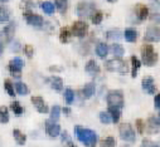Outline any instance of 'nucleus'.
Here are the masks:
<instances>
[{"mask_svg":"<svg viewBox=\"0 0 160 147\" xmlns=\"http://www.w3.org/2000/svg\"><path fill=\"white\" fill-rule=\"evenodd\" d=\"M74 132H76V137L81 141L85 146L87 147H95L96 142H97V136L93 131L88 130V128H83L81 126H76L74 127Z\"/></svg>","mask_w":160,"mask_h":147,"instance_id":"nucleus-1","label":"nucleus"},{"mask_svg":"<svg viewBox=\"0 0 160 147\" xmlns=\"http://www.w3.org/2000/svg\"><path fill=\"white\" fill-rule=\"evenodd\" d=\"M141 62L148 67H152L156 64L158 54L151 44H145L141 47Z\"/></svg>","mask_w":160,"mask_h":147,"instance_id":"nucleus-2","label":"nucleus"},{"mask_svg":"<svg viewBox=\"0 0 160 147\" xmlns=\"http://www.w3.org/2000/svg\"><path fill=\"white\" fill-rule=\"evenodd\" d=\"M107 104L108 108L121 109L124 106V94L121 91H112L107 96Z\"/></svg>","mask_w":160,"mask_h":147,"instance_id":"nucleus-3","label":"nucleus"},{"mask_svg":"<svg viewBox=\"0 0 160 147\" xmlns=\"http://www.w3.org/2000/svg\"><path fill=\"white\" fill-rule=\"evenodd\" d=\"M106 68L110 72H118V73H126L129 70V65L125 60L120 59V58H115V59H110L106 62Z\"/></svg>","mask_w":160,"mask_h":147,"instance_id":"nucleus-4","label":"nucleus"},{"mask_svg":"<svg viewBox=\"0 0 160 147\" xmlns=\"http://www.w3.org/2000/svg\"><path fill=\"white\" fill-rule=\"evenodd\" d=\"M95 4L93 3H90V2H82L77 5V15L79 18H90L95 14Z\"/></svg>","mask_w":160,"mask_h":147,"instance_id":"nucleus-5","label":"nucleus"},{"mask_svg":"<svg viewBox=\"0 0 160 147\" xmlns=\"http://www.w3.org/2000/svg\"><path fill=\"white\" fill-rule=\"evenodd\" d=\"M118 132H120V137L122 140L128 141V142H135L136 140V135L134 132V128L131 127V125L129 123H121L118 127Z\"/></svg>","mask_w":160,"mask_h":147,"instance_id":"nucleus-6","label":"nucleus"},{"mask_svg":"<svg viewBox=\"0 0 160 147\" xmlns=\"http://www.w3.org/2000/svg\"><path fill=\"white\" fill-rule=\"evenodd\" d=\"M23 17L24 19L27 20V23L29 25H33V26H42L44 24V19L42 15H39V14H35L30 10H25L23 13Z\"/></svg>","mask_w":160,"mask_h":147,"instance_id":"nucleus-7","label":"nucleus"},{"mask_svg":"<svg viewBox=\"0 0 160 147\" xmlns=\"http://www.w3.org/2000/svg\"><path fill=\"white\" fill-rule=\"evenodd\" d=\"M14 34H15V21L9 20V23H7V25L0 33V38L4 39V42L7 43H10L14 38Z\"/></svg>","mask_w":160,"mask_h":147,"instance_id":"nucleus-8","label":"nucleus"},{"mask_svg":"<svg viewBox=\"0 0 160 147\" xmlns=\"http://www.w3.org/2000/svg\"><path fill=\"white\" fill-rule=\"evenodd\" d=\"M88 31V25L86 24V21H82V20H78V21H74L73 25H72V29H71V33L78 38H83V36L87 34Z\"/></svg>","mask_w":160,"mask_h":147,"instance_id":"nucleus-9","label":"nucleus"},{"mask_svg":"<svg viewBox=\"0 0 160 147\" xmlns=\"http://www.w3.org/2000/svg\"><path fill=\"white\" fill-rule=\"evenodd\" d=\"M145 42H160V28L149 26L146 29V34L144 36Z\"/></svg>","mask_w":160,"mask_h":147,"instance_id":"nucleus-10","label":"nucleus"},{"mask_svg":"<svg viewBox=\"0 0 160 147\" xmlns=\"http://www.w3.org/2000/svg\"><path fill=\"white\" fill-rule=\"evenodd\" d=\"M30 101H32L33 106L37 108V111H38L39 113H48L49 108H48V106L46 104L44 99H43L41 96H33Z\"/></svg>","mask_w":160,"mask_h":147,"instance_id":"nucleus-11","label":"nucleus"},{"mask_svg":"<svg viewBox=\"0 0 160 147\" xmlns=\"http://www.w3.org/2000/svg\"><path fill=\"white\" fill-rule=\"evenodd\" d=\"M150 19L155 23H160V2H151L148 7Z\"/></svg>","mask_w":160,"mask_h":147,"instance_id":"nucleus-12","label":"nucleus"},{"mask_svg":"<svg viewBox=\"0 0 160 147\" xmlns=\"http://www.w3.org/2000/svg\"><path fill=\"white\" fill-rule=\"evenodd\" d=\"M46 132L49 137H58L61 133V126L56 122H52L51 120L46 121Z\"/></svg>","mask_w":160,"mask_h":147,"instance_id":"nucleus-13","label":"nucleus"},{"mask_svg":"<svg viewBox=\"0 0 160 147\" xmlns=\"http://www.w3.org/2000/svg\"><path fill=\"white\" fill-rule=\"evenodd\" d=\"M141 87L149 94H154V92H155V84H154V79L151 77L144 78L142 82H141Z\"/></svg>","mask_w":160,"mask_h":147,"instance_id":"nucleus-14","label":"nucleus"},{"mask_svg":"<svg viewBox=\"0 0 160 147\" xmlns=\"http://www.w3.org/2000/svg\"><path fill=\"white\" fill-rule=\"evenodd\" d=\"M86 72H87L88 76L95 77L100 73V67L95 60H88L87 64H86Z\"/></svg>","mask_w":160,"mask_h":147,"instance_id":"nucleus-15","label":"nucleus"},{"mask_svg":"<svg viewBox=\"0 0 160 147\" xmlns=\"http://www.w3.org/2000/svg\"><path fill=\"white\" fill-rule=\"evenodd\" d=\"M160 131V123L155 117H149L148 120V132L149 133H158Z\"/></svg>","mask_w":160,"mask_h":147,"instance_id":"nucleus-16","label":"nucleus"},{"mask_svg":"<svg viewBox=\"0 0 160 147\" xmlns=\"http://www.w3.org/2000/svg\"><path fill=\"white\" fill-rule=\"evenodd\" d=\"M135 13H136L139 20H144V19H146L148 15H149V9H148L146 5L139 4V5L136 7V12H135Z\"/></svg>","mask_w":160,"mask_h":147,"instance_id":"nucleus-17","label":"nucleus"},{"mask_svg":"<svg viewBox=\"0 0 160 147\" xmlns=\"http://www.w3.org/2000/svg\"><path fill=\"white\" fill-rule=\"evenodd\" d=\"M48 81H49V83H51V86H52L53 89H56L58 92H61L63 89V79L62 78L54 76V77H51Z\"/></svg>","mask_w":160,"mask_h":147,"instance_id":"nucleus-18","label":"nucleus"},{"mask_svg":"<svg viewBox=\"0 0 160 147\" xmlns=\"http://www.w3.org/2000/svg\"><path fill=\"white\" fill-rule=\"evenodd\" d=\"M93 93H95V83H93V82L87 83V84L83 87V89L81 91V94H82L83 98H90V97L93 96Z\"/></svg>","mask_w":160,"mask_h":147,"instance_id":"nucleus-19","label":"nucleus"},{"mask_svg":"<svg viewBox=\"0 0 160 147\" xmlns=\"http://www.w3.org/2000/svg\"><path fill=\"white\" fill-rule=\"evenodd\" d=\"M14 91H15V93H18V94H20V96H25V94L29 93L28 86H27L25 83H23V82H15V84H14Z\"/></svg>","mask_w":160,"mask_h":147,"instance_id":"nucleus-20","label":"nucleus"},{"mask_svg":"<svg viewBox=\"0 0 160 147\" xmlns=\"http://www.w3.org/2000/svg\"><path fill=\"white\" fill-rule=\"evenodd\" d=\"M13 136H14V140L17 141V143L20 145V146H23L25 143V141H27V136L20 130H18V128L13 130Z\"/></svg>","mask_w":160,"mask_h":147,"instance_id":"nucleus-21","label":"nucleus"},{"mask_svg":"<svg viewBox=\"0 0 160 147\" xmlns=\"http://www.w3.org/2000/svg\"><path fill=\"white\" fill-rule=\"evenodd\" d=\"M9 122V108L7 106H0V123Z\"/></svg>","mask_w":160,"mask_h":147,"instance_id":"nucleus-22","label":"nucleus"},{"mask_svg":"<svg viewBox=\"0 0 160 147\" xmlns=\"http://www.w3.org/2000/svg\"><path fill=\"white\" fill-rule=\"evenodd\" d=\"M71 35H72L71 29L67 28V26H64V28L61 29V33H59V40H61L62 43H68V40H69V38H71Z\"/></svg>","mask_w":160,"mask_h":147,"instance_id":"nucleus-23","label":"nucleus"},{"mask_svg":"<svg viewBox=\"0 0 160 147\" xmlns=\"http://www.w3.org/2000/svg\"><path fill=\"white\" fill-rule=\"evenodd\" d=\"M110 49H111V53L115 55V57H117V58H120V57H122L124 54H125V49H124V47L122 45H120V44H112L111 47H110Z\"/></svg>","mask_w":160,"mask_h":147,"instance_id":"nucleus-24","label":"nucleus"},{"mask_svg":"<svg viewBox=\"0 0 160 147\" xmlns=\"http://www.w3.org/2000/svg\"><path fill=\"white\" fill-rule=\"evenodd\" d=\"M136 38H138V31H136L135 29L128 28V29L125 30V39H126L128 42L134 43V42L136 40Z\"/></svg>","mask_w":160,"mask_h":147,"instance_id":"nucleus-25","label":"nucleus"},{"mask_svg":"<svg viewBox=\"0 0 160 147\" xmlns=\"http://www.w3.org/2000/svg\"><path fill=\"white\" fill-rule=\"evenodd\" d=\"M10 109H12V111H13L17 116H22V115L24 113V107H23L19 102H17V101H13V102H12Z\"/></svg>","mask_w":160,"mask_h":147,"instance_id":"nucleus-26","label":"nucleus"},{"mask_svg":"<svg viewBox=\"0 0 160 147\" xmlns=\"http://www.w3.org/2000/svg\"><path fill=\"white\" fill-rule=\"evenodd\" d=\"M9 19H10L9 10L5 7L0 5V23H9Z\"/></svg>","mask_w":160,"mask_h":147,"instance_id":"nucleus-27","label":"nucleus"},{"mask_svg":"<svg viewBox=\"0 0 160 147\" xmlns=\"http://www.w3.org/2000/svg\"><path fill=\"white\" fill-rule=\"evenodd\" d=\"M122 36V31L120 29H111L107 31V38L111 40H118Z\"/></svg>","mask_w":160,"mask_h":147,"instance_id":"nucleus-28","label":"nucleus"},{"mask_svg":"<svg viewBox=\"0 0 160 147\" xmlns=\"http://www.w3.org/2000/svg\"><path fill=\"white\" fill-rule=\"evenodd\" d=\"M131 63H132V72H131V77H132V78H135V77L138 76V70H139V68H140V65H141V62L138 59V57L132 55V57H131Z\"/></svg>","mask_w":160,"mask_h":147,"instance_id":"nucleus-29","label":"nucleus"},{"mask_svg":"<svg viewBox=\"0 0 160 147\" xmlns=\"http://www.w3.org/2000/svg\"><path fill=\"white\" fill-rule=\"evenodd\" d=\"M96 53H97V55H98L100 58H105V57L107 55V53H108V47H107V44L100 43V44L96 47Z\"/></svg>","mask_w":160,"mask_h":147,"instance_id":"nucleus-30","label":"nucleus"},{"mask_svg":"<svg viewBox=\"0 0 160 147\" xmlns=\"http://www.w3.org/2000/svg\"><path fill=\"white\" fill-rule=\"evenodd\" d=\"M61 107L59 106H53L52 107V109H51V121L52 122H56V121H58L59 120V116H61Z\"/></svg>","mask_w":160,"mask_h":147,"instance_id":"nucleus-31","label":"nucleus"},{"mask_svg":"<svg viewBox=\"0 0 160 147\" xmlns=\"http://www.w3.org/2000/svg\"><path fill=\"white\" fill-rule=\"evenodd\" d=\"M4 88H5V91H7V93L10 96V97H15V91H14V86H13V83L9 81V79H5L4 81Z\"/></svg>","mask_w":160,"mask_h":147,"instance_id":"nucleus-32","label":"nucleus"},{"mask_svg":"<svg viewBox=\"0 0 160 147\" xmlns=\"http://www.w3.org/2000/svg\"><path fill=\"white\" fill-rule=\"evenodd\" d=\"M41 7H42L43 12H46L47 14H53V13H54V9H56L54 4L51 3V2H44V3H42Z\"/></svg>","mask_w":160,"mask_h":147,"instance_id":"nucleus-33","label":"nucleus"},{"mask_svg":"<svg viewBox=\"0 0 160 147\" xmlns=\"http://www.w3.org/2000/svg\"><path fill=\"white\" fill-rule=\"evenodd\" d=\"M108 111L111 112V115H110V117H111V121H113V123L118 122V120H120V116H121V112H120V109L108 108Z\"/></svg>","mask_w":160,"mask_h":147,"instance_id":"nucleus-34","label":"nucleus"},{"mask_svg":"<svg viewBox=\"0 0 160 147\" xmlns=\"http://www.w3.org/2000/svg\"><path fill=\"white\" fill-rule=\"evenodd\" d=\"M8 68H9V72H10V74L14 77V78H20L22 77V69H19V68H17V67H14V65H12V64H9L8 65Z\"/></svg>","mask_w":160,"mask_h":147,"instance_id":"nucleus-35","label":"nucleus"},{"mask_svg":"<svg viewBox=\"0 0 160 147\" xmlns=\"http://www.w3.org/2000/svg\"><path fill=\"white\" fill-rule=\"evenodd\" d=\"M9 64H12V65H14V67H17V68H19V69H23V67H24V60H23L20 57H14V58L9 62Z\"/></svg>","mask_w":160,"mask_h":147,"instance_id":"nucleus-36","label":"nucleus"},{"mask_svg":"<svg viewBox=\"0 0 160 147\" xmlns=\"http://www.w3.org/2000/svg\"><path fill=\"white\" fill-rule=\"evenodd\" d=\"M64 98H66V102L68 104H72L73 103V99H74V92L71 88H67L64 91Z\"/></svg>","mask_w":160,"mask_h":147,"instance_id":"nucleus-37","label":"nucleus"},{"mask_svg":"<svg viewBox=\"0 0 160 147\" xmlns=\"http://www.w3.org/2000/svg\"><path fill=\"white\" fill-rule=\"evenodd\" d=\"M54 7H57L61 13H64L67 10V8H68V3L66 2V0H57Z\"/></svg>","mask_w":160,"mask_h":147,"instance_id":"nucleus-38","label":"nucleus"},{"mask_svg":"<svg viewBox=\"0 0 160 147\" xmlns=\"http://www.w3.org/2000/svg\"><path fill=\"white\" fill-rule=\"evenodd\" d=\"M100 120L105 125L111 123V117H110V113L108 112H100Z\"/></svg>","mask_w":160,"mask_h":147,"instance_id":"nucleus-39","label":"nucleus"},{"mask_svg":"<svg viewBox=\"0 0 160 147\" xmlns=\"http://www.w3.org/2000/svg\"><path fill=\"white\" fill-rule=\"evenodd\" d=\"M115 145H116V141L113 137H107L102 142V147H115Z\"/></svg>","mask_w":160,"mask_h":147,"instance_id":"nucleus-40","label":"nucleus"},{"mask_svg":"<svg viewBox=\"0 0 160 147\" xmlns=\"http://www.w3.org/2000/svg\"><path fill=\"white\" fill-rule=\"evenodd\" d=\"M141 147H160V143L159 142H152V141L145 138V140H142Z\"/></svg>","mask_w":160,"mask_h":147,"instance_id":"nucleus-41","label":"nucleus"},{"mask_svg":"<svg viewBox=\"0 0 160 147\" xmlns=\"http://www.w3.org/2000/svg\"><path fill=\"white\" fill-rule=\"evenodd\" d=\"M102 13L101 12H95V14L92 15V21H93V24H100L101 23V20H102Z\"/></svg>","mask_w":160,"mask_h":147,"instance_id":"nucleus-42","label":"nucleus"},{"mask_svg":"<svg viewBox=\"0 0 160 147\" xmlns=\"http://www.w3.org/2000/svg\"><path fill=\"white\" fill-rule=\"evenodd\" d=\"M24 53H25V55H27L28 58H32L33 54H34V48H33L30 44H27V45L24 47Z\"/></svg>","mask_w":160,"mask_h":147,"instance_id":"nucleus-43","label":"nucleus"},{"mask_svg":"<svg viewBox=\"0 0 160 147\" xmlns=\"http://www.w3.org/2000/svg\"><path fill=\"white\" fill-rule=\"evenodd\" d=\"M136 127H138V131L139 133H144V121L142 120H138L136 121Z\"/></svg>","mask_w":160,"mask_h":147,"instance_id":"nucleus-44","label":"nucleus"},{"mask_svg":"<svg viewBox=\"0 0 160 147\" xmlns=\"http://www.w3.org/2000/svg\"><path fill=\"white\" fill-rule=\"evenodd\" d=\"M62 141L66 142V143H68V146L72 145V141H71V138H69V136H68V133L66 131H63V133H62Z\"/></svg>","mask_w":160,"mask_h":147,"instance_id":"nucleus-45","label":"nucleus"},{"mask_svg":"<svg viewBox=\"0 0 160 147\" xmlns=\"http://www.w3.org/2000/svg\"><path fill=\"white\" fill-rule=\"evenodd\" d=\"M155 107L160 108V93L156 94V97H155Z\"/></svg>","mask_w":160,"mask_h":147,"instance_id":"nucleus-46","label":"nucleus"},{"mask_svg":"<svg viewBox=\"0 0 160 147\" xmlns=\"http://www.w3.org/2000/svg\"><path fill=\"white\" fill-rule=\"evenodd\" d=\"M3 52H4V43L0 40V55L3 54Z\"/></svg>","mask_w":160,"mask_h":147,"instance_id":"nucleus-47","label":"nucleus"},{"mask_svg":"<svg viewBox=\"0 0 160 147\" xmlns=\"http://www.w3.org/2000/svg\"><path fill=\"white\" fill-rule=\"evenodd\" d=\"M63 112H64L66 115H69V112H71V109H69V108H67V107H64V108H63Z\"/></svg>","mask_w":160,"mask_h":147,"instance_id":"nucleus-48","label":"nucleus"},{"mask_svg":"<svg viewBox=\"0 0 160 147\" xmlns=\"http://www.w3.org/2000/svg\"><path fill=\"white\" fill-rule=\"evenodd\" d=\"M67 147H77V146H74V145L72 143V145H69V146H67Z\"/></svg>","mask_w":160,"mask_h":147,"instance_id":"nucleus-49","label":"nucleus"},{"mask_svg":"<svg viewBox=\"0 0 160 147\" xmlns=\"http://www.w3.org/2000/svg\"><path fill=\"white\" fill-rule=\"evenodd\" d=\"M159 123H160V113H159Z\"/></svg>","mask_w":160,"mask_h":147,"instance_id":"nucleus-50","label":"nucleus"},{"mask_svg":"<svg viewBox=\"0 0 160 147\" xmlns=\"http://www.w3.org/2000/svg\"><path fill=\"white\" fill-rule=\"evenodd\" d=\"M122 147H130V146H122Z\"/></svg>","mask_w":160,"mask_h":147,"instance_id":"nucleus-51","label":"nucleus"}]
</instances>
